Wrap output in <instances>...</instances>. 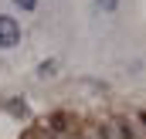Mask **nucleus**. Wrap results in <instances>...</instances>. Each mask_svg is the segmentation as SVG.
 Wrapping results in <instances>:
<instances>
[{
    "label": "nucleus",
    "instance_id": "7ed1b4c3",
    "mask_svg": "<svg viewBox=\"0 0 146 139\" xmlns=\"http://www.w3.org/2000/svg\"><path fill=\"white\" fill-rule=\"evenodd\" d=\"M14 3H17L21 10H34V7H37V0H14Z\"/></svg>",
    "mask_w": 146,
    "mask_h": 139
},
{
    "label": "nucleus",
    "instance_id": "20e7f679",
    "mask_svg": "<svg viewBox=\"0 0 146 139\" xmlns=\"http://www.w3.org/2000/svg\"><path fill=\"white\" fill-rule=\"evenodd\" d=\"M41 78H48V75H54V61H48V65H41V71H37Z\"/></svg>",
    "mask_w": 146,
    "mask_h": 139
},
{
    "label": "nucleus",
    "instance_id": "f03ea898",
    "mask_svg": "<svg viewBox=\"0 0 146 139\" xmlns=\"http://www.w3.org/2000/svg\"><path fill=\"white\" fill-rule=\"evenodd\" d=\"M95 3H99V7H102V10H106V14H112V10H115V3H119V0H95Z\"/></svg>",
    "mask_w": 146,
    "mask_h": 139
},
{
    "label": "nucleus",
    "instance_id": "f257e3e1",
    "mask_svg": "<svg viewBox=\"0 0 146 139\" xmlns=\"http://www.w3.org/2000/svg\"><path fill=\"white\" fill-rule=\"evenodd\" d=\"M21 41V24L7 14H0V48H14Z\"/></svg>",
    "mask_w": 146,
    "mask_h": 139
}]
</instances>
